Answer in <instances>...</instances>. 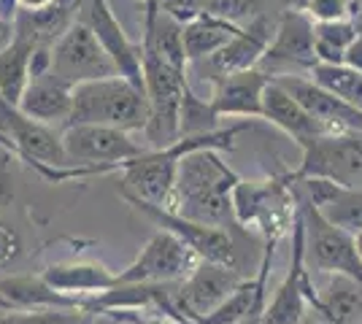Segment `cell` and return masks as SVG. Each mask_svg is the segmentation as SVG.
<instances>
[{"instance_id": "obj_17", "label": "cell", "mask_w": 362, "mask_h": 324, "mask_svg": "<svg viewBox=\"0 0 362 324\" xmlns=\"http://www.w3.org/2000/svg\"><path fill=\"white\" fill-rule=\"evenodd\" d=\"M276 25H279V16H259L255 22H249L246 28H241L238 35L219 54H214L211 60H206L214 73L211 81L222 76H233V73L257 71L273 44Z\"/></svg>"}, {"instance_id": "obj_7", "label": "cell", "mask_w": 362, "mask_h": 324, "mask_svg": "<svg viewBox=\"0 0 362 324\" xmlns=\"http://www.w3.org/2000/svg\"><path fill=\"white\" fill-rule=\"evenodd\" d=\"M300 216L303 224H305V265H308V270L330 273V276H346L362 287V257L357 254L354 238L327 224L317 214V208L308 205L303 198Z\"/></svg>"}, {"instance_id": "obj_9", "label": "cell", "mask_w": 362, "mask_h": 324, "mask_svg": "<svg viewBox=\"0 0 362 324\" xmlns=\"http://www.w3.org/2000/svg\"><path fill=\"white\" fill-rule=\"evenodd\" d=\"M317 22L305 11H281L273 44L259 65L271 78L276 76H308L319 65L317 60Z\"/></svg>"}, {"instance_id": "obj_28", "label": "cell", "mask_w": 362, "mask_h": 324, "mask_svg": "<svg viewBox=\"0 0 362 324\" xmlns=\"http://www.w3.org/2000/svg\"><path fill=\"white\" fill-rule=\"evenodd\" d=\"M314 22H335V19H357L360 0H311L308 11Z\"/></svg>"}, {"instance_id": "obj_1", "label": "cell", "mask_w": 362, "mask_h": 324, "mask_svg": "<svg viewBox=\"0 0 362 324\" xmlns=\"http://www.w3.org/2000/svg\"><path fill=\"white\" fill-rule=\"evenodd\" d=\"M238 181H241L238 173L219 157V152L214 149L192 152L179 162L173 200L165 211H173L197 224L227 230V224L235 222L233 189Z\"/></svg>"}, {"instance_id": "obj_8", "label": "cell", "mask_w": 362, "mask_h": 324, "mask_svg": "<svg viewBox=\"0 0 362 324\" xmlns=\"http://www.w3.org/2000/svg\"><path fill=\"white\" fill-rule=\"evenodd\" d=\"M203 263L173 232L157 230L119 273V284H181Z\"/></svg>"}, {"instance_id": "obj_30", "label": "cell", "mask_w": 362, "mask_h": 324, "mask_svg": "<svg viewBox=\"0 0 362 324\" xmlns=\"http://www.w3.org/2000/svg\"><path fill=\"white\" fill-rule=\"evenodd\" d=\"M14 152H8L0 143V211L8 208L16 198V184H14Z\"/></svg>"}, {"instance_id": "obj_16", "label": "cell", "mask_w": 362, "mask_h": 324, "mask_svg": "<svg viewBox=\"0 0 362 324\" xmlns=\"http://www.w3.org/2000/svg\"><path fill=\"white\" fill-rule=\"evenodd\" d=\"M279 87H284L317 122H322L330 133H362V111L346 103L344 97L322 90L305 76H276Z\"/></svg>"}, {"instance_id": "obj_27", "label": "cell", "mask_w": 362, "mask_h": 324, "mask_svg": "<svg viewBox=\"0 0 362 324\" xmlns=\"http://www.w3.org/2000/svg\"><path fill=\"white\" fill-rule=\"evenodd\" d=\"M203 14L219 16L230 25L246 28L259 16H279L281 8H279V0H209Z\"/></svg>"}, {"instance_id": "obj_23", "label": "cell", "mask_w": 362, "mask_h": 324, "mask_svg": "<svg viewBox=\"0 0 362 324\" xmlns=\"http://www.w3.org/2000/svg\"><path fill=\"white\" fill-rule=\"evenodd\" d=\"M0 294L11 303L14 311H52V308H81V300L65 297V294L54 292L44 276H33V273H19V276L0 278Z\"/></svg>"}, {"instance_id": "obj_12", "label": "cell", "mask_w": 362, "mask_h": 324, "mask_svg": "<svg viewBox=\"0 0 362 324\" xmlns=\"http://www.w3.org/2000/svg\"><path fill=\"white\" fill-rule=\"evenodd\" d=\"M243 281H246V276L238 268L200 263L195 268V273L187 281H181L179 289H176V308H179L181 322L200 324L209 313L219 308Z\"/></svg>"}, {"instance_id": "obj_15", "label": "cell", "mask_w": 362, "mask_h": 324, "mask_svg": "<svg viewBox=\"0 0 362 324\" xmlns=\"http://www.w3.org/2000/svg\"><path fill=\"white\" fill-rule=\"evenodd\" d=\"M298 195L335 230L357 238L362 232V186H344L330 179H300L292 181Z\"/></svg>"}, {"instance_id": "obj_2", "label": "cell", "mask_w": 362, "mask_h": 324, "mask_svg": "<svg viewBox=\"0 0 362 324\" xmlns=\"http://www.w3.org/2000/svg\"><path fill=\"white\" fill-rule=\"evenodd\" d=\"M149 114V97L144 87H136L122 76H111L74 87V108L65 127L98 124L144 136Z\"/></svg>"}, {"instance_id": "obj_14", "label": "cell", "mask_w": 362, "mask_h": 324, "mask_svg": "<svg viewBox=\"0 0 362 324\" xmlns=\"http://www.w3.org/2000/svg\"><path fill=\"white\" fill-rule=\"evenodd\" d=\"M311 284V270L305 265V224L298 216L292 227V265H289L284 281L276 287L273 300L262 311V324H300L305 313V289Z\"/></svg>"}, {"instance_id": "obj_40", "label": "cell", "mask_w": 362, "mask_h": 324, "mask_svg": "<svg viewBox=\"0 0 362 324\" xmlns=\"http://www.w3.org/2000/svg\"><path fill=\"white\" fill-rule=\"evenodd\" d=\"M87 324H92V316H90V319H87Z\"/></svg>"}, {"instance_id": "obj_36", "label": "cell", "mask_w": 362, "mask_h": 324, "mask_svg": "<svg viewBox=\"0 0 362 324\" xmlns=\"http://www.w3.org/2000/svg\"><path fill=\"white\" fill-rule=\"evenodd\" d=\"M354 244H357V254L362 257V232L357 235V238H354Z\"/></svg>"}, {"instance_id": "obj_38", "label": "cell", "mask_w": 362, "mask_h": 324, "mask_svg": "<svg viewBox=\"0 0 362 324\" xmlns=\"http://www.w3.org/2000/svg\"><path fill=\"white\" fill-rule=\"evenodd\" d=\"M357 22H360V30H362V0H360V16H357Z\"/></svg>"}, {"instance_id": "obj_39", "label": "cell", "mask_w": 362, "mask_h": 324, "mask_svg": "<svg viewBox=\"0 0 362 324\" xmlns=\"http://www.w3.org/2000/svg\"><path fill=\"white\" fill-rule=\"evenodd\" d=\"M60 3H65V6H74V8H76V0H60Z\"/></svg>"}, {"instance_id": "obj_43", "label": "cell", "mask_w": 362, "mask_h": 324, "mask_svg": "<svg viewBox=\"0 0 362 324\" xmlns=\"http://www.w3.org/2000/svg\"><path fill=\"white\" fill-rule=\"evenodd\" d=\"M360 324H362V322H360Z\"/></svg>"}, {"instance_id": "obj_29", "label": "cell", "mask_w": 362, "mask_h": 324, "mask_svg": "<svg viewBox=\"0 0 362 324\" xmlns=\"http://www.w3.org/2000/svg\"><path fill=\"white\" fill-rule=\"evenodd\" d=\"M22 235L11 222H6L0 216V270L11 268L22 257Z\"/></svg>"}, {"instance_id": "obj_18", "label": "cell", "mask_w": 362, "mask_h": 324, "mask_svg": "<svg viewBox=\"0 0 362 324\" xmlns=\"http://www.w3.org/2000/svg\"><path fill=\"white\" fill-rule=\"evenodd\" d=\"M211 108L219 119H233L238 116L241 122L249 119H262V97L271 84V76L265 71H246V73H233L211 81Z\"/></svg>"}, {"instance_id": "obj_24", "label": "cell", "mask_w": 362, "mask_h": 324, "mask_svg": "<svg viewBox=\"0 0 362 324\" xmlns=\"http://www.w3.org/2000/svg\"><path fill=\"white\" fill-rule=\"evenodd\" d=\"M38 44L14 30V41L0 52V97L11 106H19L22 95L30 84V60Z\"/></svg>"}, {"instance_id": "obj_5", "label": "cell", "mask_w": 362, "mask_h": 324, "mask_svg": "<svg viewBox=\"0 0 362 324\" xmlns=\"http://www.w3.org/2000/svg\"><path fill=\"white\" fill-rule=\"evenodd\" d=\"M62 146L71 165L100 168L103 173H119L124 162L144 157L149 149L133 138V133L98 127V124H74L62 130Z\"/></svg>"}, {"instance_id": "obj_21", "label": "cell", "mask_w": 362, "mask_h": 324, "mask_svg": "<svg viewBox=\"0 0 362 324\" xmlns=\"http://www.w3.org/2000/svg\"><path fill=\"white\" fill-rule=\"evenodd\" d=\"M71 108H74V87L54 73L30 78L28 90L19 100V111L25 116H30L41 124H49V127L68 124Z\"/></svg>"}, {"instance_id": "obj_4", "label": "cell", "mask_w": 362, "mask_h": 324, "mask_svg": "<svg viewBox=\"0 0 362 324\" xmlns=\"http://www.w3.org/2000/svg\"><path fill=\"white\" fill-rule=\"evenodd\" d=\"M0 143L14 152L19 162L30 165L33 170L38 168H76L65 155L62 146V133L54 127L41 124L25 116L19 106H11L0 97Z\"/></svg>"}, {"instance_id": "obj_34", "label": "cell", "mask_w": 362, "mask_h": 324, "mask_svg": "<svg viewBox=\"0 0 362 324\" xmlns=\"http://www.w3.org/2000/svg\"><path fill=\"white\" fill-rule=\"evenodd\" d=\"M300 324H327V322H325V319H322L319 313H308V316H305V319H303Z\"/></svg>"}, {"instance_id": "obj_42", "label": "cell", "mask_w": 362, "mask_h": 324, "mask_svg": "<svg viewBox=\"0 0 362 324\" xmlns=\"http://www.w3.org/2000/svg\"><path fill=\"white\" fill-rule=\"evenodd\" d=\"M187 324H189V322H187Z\"/></svg>"}, {"instance_id": "obj_31", "label": "cell", "mask_w": 362, "mask_h": 324, "mask_svg": "<svg viewBox=\"0 0 362 324\" xmlns=\"http://www.w3.org/2000/svg\"><path fill=\"white\" fill-rule=\"evenodd\" d=\"M11 41H14V22L8 16H3V11H0V52L8 47Z\"/></svg>"}, {"instance_id": "obj_33", "label": "cell", "mask_w": 362, "mask_h": 324, "mask_svg": "<svg viewBox=\"0 0 362 324\" xmlns=\"http://www.w3.org/2000/svg\"><path fill=\"white\" fill-rule=\"evenodd\" d=\"M311 0H279V8L281 11H308Z\"/></svg>"}, {"instance_id": "obj_22", "label": "cell", "mask_w": 362, "mask_h": 324, "mask_svg": "<svg viewBox=\"0 0 362 324\" xmlns=\"http://www.w3.org/2000/svg\"><path fill=\"white\" fill-rule=\"evenodd\" d=\"M305 300L327 324H360L362 322V287L346 276H332L330 287L319 294L314 281L305 289Z\"/></svg>"}, {"instance_id": "obj_10", "label": "cell", "mask_w": 362, "mask_h": 324, "mask_svg": "<svg viewBox=\"0 0 362 324\" xmlns=\"http://www.w3.org/2000/svg\"><path fill=\"white\" fill-rule=\"evenodd\" d=\"M52 73L68 81L71 87L119 76L95 32L76 16V22L62 32V38L52 47Z\"/></svg>"}, {"instance_id": "obj_32", "label": "cell", "mask_w": 362, "mask_h": 324, "mask_svg": "<svg viewBox=\"0 0 362 324\" xmlns=\"http://www.w3.org/2000/svg\"><path fill=\"white\" fill-rule=\"evenodd\" d=\"M16 3H19L22 11H44V8H52L60 0H16Z\"/></svg>"}, {"instance_id": "obj_3", "label": "cell", "mask_w": 362, "mask_h": 324, "mask_svg": "<svg viewBox=\"0 0 362 324\" xmlns=\"http://www.w3.org/2000/svg\"><path fill=\"white\" fill-rule=\"evenodd\" d=\"M233 214L235 224L252 227L265 238V246H276L300 216L298 186L287 173L271 179H241L233 189Z\"/></svg>"}, {"instance_id": "obj_25", "label": "cell", "mask_w": 362, "mask_h": 324, "mask_svg": "<svg viewBox=\"0 0 362 324\" xmlns=\"http://www.w3.org/2000/svg\"><path fill=\"white\" fill-rule=\"evenodd\" d=\"M238 25H230L225 19L211 14H200L184 25V52L189 62L211 60L238 35Z\"/></svg>"}, {"instance_id": "obj_37", "label": "cell", "mask_w": 362, "mask_h": 324, "mask_svg": "<svg viewBox=\"0 0 362 324\" xmlns=\"http://www.w3.org/2000/svg\"><path fill=\"white\" fill-rule=\"evenodd\" d=\"M241 324H262V319H249V322H241Z\"/></svg>"}, {"instance_id": "obj_20", "label": "cell", "mask_w": 362, "mask_h": 324, "mask_svg": "<svg viewBox=\"0 0 362 324\" xmlns=\"http://www.w3.org/2000/svg\"><path fill=\"white\" fill-rule=\"evenodd\" d=\"M262 119L276 124V127H279L284 136H289V138L295 140L300 149L305 143L322 138V136H330V130L322 122H317V119H314L284 87H279L273 78H271V84H268V90H265V97H262Z\"/></svg>"}, {"instance_id": "obj_6", "label": "cell", "mask_w": 362, "mask_h": 324, "mask_svg": "<svg viewBox=\"0 0 362 324\" xmlns=\"http://www.w3.org/2000/svg\"><path fill=\"white\" fill-rule=\"evenodd\" d=\"M303 160L289 170V181L300 179H330L335 184L357 186L362 179V133H330L305 143Z\"/></svg>"}, {"instance_id": "obj_11", "label": "cell", "mask_w": 362, "mask_h": 324, "mask_svg": "<svg viewBox=\"0 0 362 324\" xmlns=\"http://www.w3.org/2000/svg\"><path fill=\"white\" fill-rule=\"evenodd\" d=\"M122 198L130 203L136 211H141L146 219H151L160 230L173 232L176 238H181V241L192 248L203 263H216V265H227V268H238L235 241H233V235H230L227 230L189 222V219L173 214V211H165V208H160V205H151V203H144V200H138V198H130V195H122Z\"/></svg>"}, {"instance_id": "obj_41", "label": "cell", "mask_w": 362, "mask_h": 324, "mask_svg": "<svg viewBox=\"0 0 362 324\" xmlns=\"http://www.w3.org/2000/svg\"><path fill=\"white\" fill-rule=\"evenodd\" d=\"M144 3H149V0H144Z\"/></svg>"}, {"instance_id": "obj_35", "label": "cell", "mask_w": 362, "mask_h": 324, "mask_svg": "<svg viewBox=\"0 0 362 324\" xmlns=\"http://www.w3.org/2000/svg\"><path fill=\"white\" fill-rule=\"evenodd\" d=\"M0 311H14V308H11V303H8L3 294H0Z\"/></svg>"}, {"instance_id": "obj_19", "label": "cell", "mask_w": 362, "mask_h": 324, "mask_svg": "<svg viewBox=\"0 0 362 324\" xmlns=\"http://www.w3.org/2000/svg\"><path fill=\"white\" fill-rule=\"evenodd\" d=\"M44 281L54 292L81 300L84 303L119 287V273H111L106 265L90 263V260H65V263H52L44 268Z\"/></svg>"}, {"instance_id": "obj_26", "label": "cell", "mask_w": 362, "mask_h": 324, "mask_svg": "<svg viewBox=\"0 0 362 324\" xmlns=\"http://www.w3.org/2000/svg\"><path fill=\"white\" fill-rule=\"evenodd\" d=\"M317 60L327 65H344L346 52L362 35L357 19H335V22H317Z\"/></svg>"}, {"instance_id": "obj_13", "label": "cell", "mask_w": 362, "mask_h": 324, "mask_svg": "<svg viewBox=\"0 0 362 324\" xmlns=\"http://www.w3.org/2000/svg\"><path fill=\"white\" fill-rule=\"evenodd\" d=\"M78 19L95 32V38L100 41V47L106 52L111 62L117 65L122 78L133 81L136 87H144V54H141V41H133L119 19L114 14L108 0H84L78 6ZM146 90V87H144Z\"/></svg>"}]
</instances>
